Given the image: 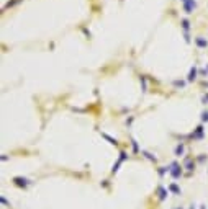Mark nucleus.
I'll use <instances>...</instances> for the list:
<instances>
[{"label":"nucleus","mask_w":208,"mask_h":209,"mask_svg":"<svg viewBox=\"0 0 208 209\" xmlns=\"http://www.w3.org/2000/svg\"><path fill=\"white\" fill-rule=\"evenodd\" d=\"M13 183L17 185V186H20V188H28V186L31 185V180L23 178V176H15V178H13Z\"/></svg>","instance_id":"nucleus-3"},{"label":"nucleus","mask_w":208,"mask_h":209,"mask_svg":"<svg viewBox=\"0 0 208 209\" xmlns=\"http://www.w3.org/2000/svg\"><path fill=\"white\" fill-rule=\"evenodd\" d=\"M169 190L174 193V195H180V193H182V191H180V188H179L175 183H170V185H169Z\"/></svg>","instance_id":"nucleus-11"},{"label":"nucleus","mask_w":208,"mask_h":209,"mask_svg":"<svg viewBox=\"0 0 208 209\" xmlns=\"http://www.w3.org/2000/svg\"><path fill=\"white\" fill-rule=\"evenodd\" d=\"M195 79H197V67L193 66L190 69V72H189V79H187V80H189V82H193Z\"/></svg>","instance_id":"nucleus-10"},{"label":"nucleus","mask_w":208,"mask_h":209,"mask_svg":"<svg viewBox=\"0 0 208 209\" xmlns=\"http://www.w3.org/2000/svg\"><path fill=\"white\" fill-rule=\"evenodd\" d=\"M169 173H170V176H172L174 180L180 178V176H182V167L179 165L177 162H172V163H170V168H169Z\"/></svg>","instance_id":"nucleus-1"},{"label":"nucleus","mask_w":208,"mask_h":209,"mask_svg":"<svg viewBox=\"0 0 208 209\" xmlns=\"http://www.w3.org/2000/svg\"><path fill=\"white\" fill-rule=\"evenodd\" d=\"M200 209H206V206L205 204H200Z\"/></svg>","instance_id":"nucleus-22"},{"label":"nucleus","mask_w":208,"mask_h":209,"mask_svg":"<svg viewBox=\"0 0 208 209\" xmlns=\"http://www.w3.org/2000/svg\"><path fill=\"white\" fill-rule=\"evenodd\" d=\"M203 131H205V129H203V126H198L197 129H195V132L192 134V137H193V139H202L203 137Z\"/></svg>","instance_id":"nucleus-7"},{"label":"nucleus","mask_w":208,"mask_h":209,"mask_svg":"<svg viewBox=\"0 0 208 209\" xmlns=\"http://www.w3.org/2000/svg\"><path fill=\"white\" fill-rule=\"evenodd\" d=\"M175 155L177 157H180V155H183V152H185V146H183V144L180 142V144H177V146H175Z\"/></svg>","instance_id":"nucleus-8"},{"label":"nucleus","mask_w":208,"mask_h":209,"mask_svg":"<svg viewBox=\"0 0 208 209\" xmlns=\"http://www.w3.org/2000/svg\"><path fill=\"white\" fill-rule=\"evenodd\" d=\"M202 101L205 103V104L208 103V95H203V96H202Z\"/></svg>","instance_id":"nucleus-19"},{"label":"nucleus","mask_w":208,"mask_h":209,"mask_svg":"<svg viewBox=\"0 0 208 209\" xmlns=\"http://www.w3.org/2000/svg\"><path fill=\"white\" fill-rule=\"evenodd\" d=\"M167 196H169V188L157 186V199H159V201H166Z\"/></svg>","instance_id":"nucleus-4"},{"label":"nucleus","mask_w":208,"mask_h":209,"mask_svg":"<svg viewBox=\"0 0 208 209\" xmlns=\"http://www.w3.org/2000/svg\"><path fill=\"white\" fill-rule=\"evenodd\" d=\"M143 155L146 157V159H149L151 162H156V157L153 155V154H149V152H146V150H143Z\"/></svg>","instance_id":"nucleus-13"},{"label":"nucleus","mask_w":208,"mask_h":209,"mask_svg":"<svg viewBox=\"0 0 208 209\" xmlns=\"http://www.w3.org/2000/svg\"><path fill=\"white\" fill-rule=\"evenodd\" d=\"M0 203H2V204H3V206H7V207H10V203H8V199H7V198H5V196H3V195H2V196H0Z\"/></svg>","instance_id":"nucleus-15"},{"label":"nucleus","mask_w":208,"mask_h":209,"mask_svg":"<svg viewBox=\"0 0 208 209\" xmlns=\"http://www.w3.org/2000/svg\"><path fill=\"white\" fill-rule=\"evenodd\" d=\"M182 25H183V30H189V26H190V23L187 21V20H182Z\"/></svg>","instance_id":"nucleus-17"},{"label":"nucleus","mask_w":208,"mask_h":209,"mask_svg":"<svg viewBox=\"0 0 208 209\" xmlns=\"http://www.w3.org/2000/svg\"><path fill=\"white\" fill-rule=\"evenodd\" d=\"M202 121H208V111H203L202 113Z\"/></svg>","instance_id":"nucleus-18"},{"label":"nucleus","mask_w":208,"mask_h":209,"mask_svg":"<svg viewBox=\"0 0 208 209\" xmlns=\"http://www.w3.org/2000/svg\"><path fill=\"white\" fill-rule=\"evenodd\" d=\"M183 167H185L189 172H193L195 163H193V160H192V157H185V160H183Z\"/></svg>","instance_id":"nucleus-6"},{"label":"nucleus","mask_w":208,"mask_h":209,"mask_svg":"<svg viewBox=\"0 0 208 209\" xmlns=\"http://www.w3.org/2000/svg\"><path fill=\"white\" fill-rule=\"evenodd\" d=\"M174 85L175 87H183V82H179V80H177V82H174Z\"/></svg>","instance_id":"nucleus-20"},{"label":"nucleus","mask_w":208,"mask_h":209,"mask_svg":"<svg viewBox=\"0 0 208 209\" xmlns=\"http://www.w3.org/2000/svg\"><path fill=\"white\" fill-rule=\"evenodd\" d=\"M182 2H183V10H185L187 13H192L193 8H195V2H193V0H182Z\"/></svg>","instance_id":"nucleus-5"},{"label":"nucleus","mask_w":208,"mask_h":209,"mask_svg":"<svg viewBox=\"0 0 208 209\" xmlns=\"http://www.w3.org/2000/svg\"><path fill=\"white\" fill-rule=\"evenodd\" d=\"M126 152H120V157H118V160H117V163H113V168H111V173H117V172L120 170V167H121V163L126 160Z\"/></svg>","instance_id":"nucleus-2"},{"label":"nucleus","mask_w":208,"mask_h":209,"mask_svg":"<svg viewBox=\"0 0 208 209\" xmlns=\"http://www.w3.org/2000/svg\"><path fill=\"white\" fill-rule=\"evenodd\" d=\"M175 209H183V207H175Z\"/></svg>","instance_id":"nucleus-23"},{"label":"nucleus","mask_w":208,"mask_h":209,"mask_svg":"<svg viewBox=\"0 0 208 209\" xmlns=\"http://www.w3.org/2000/svg\"><path fill=\"white\" fill-rule=\"evenodd\" d=\"M195 43H197V46H200V47H206V41L203 38H197Z\"/></svg>","instance_id":"nucleus-12"},{"label":"nucleus","mask_w":208,"mask_h":209,"mask_svg":"<svg viewBox=\"0 0 208 209\" xmlns=\"http://www.w3.org/2000/svg\"><path fill=\"white\" fill-rule=\"evenodd\" d=\"M167 172H169V168H167V167H159L157 173H159V176H164V175L167 173Z\"/></svg>","instance_id":"nucleus-14"},{"label":"nucleus","mask_w":208,"mask_h":209,"mask_svg":"<svg viewBox=\"0 0 208 209\" xmlns=\"http://www.w3.org/2000/svg\"><path fill=\"white\" fill-rule=\"evenodd\" d=\"M189 209H197V206H195V204H190V206H189Z\"/></svg>","instance_id":"nucleus-21"},{"label":"nucleus","mask_w":208,"mask_h":209,"mask_svg":"<svg viewBox=\"0 0 208 209\" xmlns=\"http://www.w3.org/2000/svg\"><path fill=\"white\" fill-rule=\"evenodd\" d=\"M131 144H133V150H134V152H138V150H139V149H138V142H136L134 139H131Z\"/></svg>","instance_id":"nucleus-16"},{"label":"nucleus","mask_w":208,"mask_h":209,"mask_svg":"<svg viewBox=\"0 0 208 209\" xmlns=\"http://www.w3.org/2000/svg\"><path fill=\"white\" fill-rule=\"evenodd\" d=\"M100 134H102V137H105L107 140H108V142L111 144V146H118V140H117V139H113L111 136H108L107 132H100Z\"/></svg>","instance_id":"nucleus-9"}]
</instances>
